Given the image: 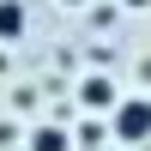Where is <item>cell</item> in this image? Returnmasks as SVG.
Returning a JSON list of instances; mask_svg holds the SVG:
<instances>
[{
    "label": "cell",
    "mask_w": 151,
    "mask_h": 151,
    "mask_svg": "<svg viewBox=\"0 0 151 151\" xmlns=\"http://www.w3.org/2000/svg\"><path fill=\"white\" fill-rule=\"evenodd\" d=\"M115 139H127V145H145L151 139V103L145 97H121L115 103Z\"/></svg>",
    "instance_id": "cell-1"
},
{
    "label": "cell",
    "mask_w": 151,
    "mask_h": 151,
    "mask_svg": "<svg viewBox=\"0 0 151 151\" xmlns=\"http://www.w3.org/2000/svg\"><path fill=\"white\" fill-rule=\"evenodd\" d=\"M24 24H30V12H24V0H0V42H18Z\"/></svg>",
    "instance_id": "cell-2"
},
{
    "label": "cell",
    "mask_w": 151,
    "mask_h": 151,
    "mask_svg": "<svg viewBox=\"0 0 151 151\" xmlns=\"http://www.w3.org/2000/svg\"><path fill=\"white\" fill-rule=\"evenodd\" d=\"M79 103L85 109H115V85H109L103 73H91V79L79 85Z\"/></svg>",
    "instance_id": "cell-3"
},
{
    "label": "cell",
    "mask_w": 151,
    "mask_h": 151,
    "mask_svg": "<svg viewBox=\"0 0 151 151\" xmlns=\"http://www.w3.org/2000/svg\"><path fill=\"white\" fill-rule=\"evenodd\" d=\"M60 6H85V0H60Z\"/></svg>",
    "instance_id": "cell-5"
},
{
    "label": "cell",
    "mask_w": 151,
    "mask_h": 151,
    "mask_svg": "<svg viewBox=\"0 0 151 151\" xmlns=\"http://www.w3.org/2000/svg\"><path fill=\"white\" fill-rule=\"evenodd\" d=\"M73 139H67V127H36L30 133V151H67Z\"/></svg>",
    "instance_id": "cell-4"
},
{
    "label": "cell",
    "mask_w": 151,
    "mask_h": 151,
    "mask_svg": "<svg viewBox=\"0 0 151 151\" xmlns=\"http://www.w3.org/2000/svg\"><path fill=\"white\" fill-rule=\"evenodd\" d=\"M127 6H151V0H127Z\"/></svg>",
    "instance_id": "cell-6"
}]
</instances>
